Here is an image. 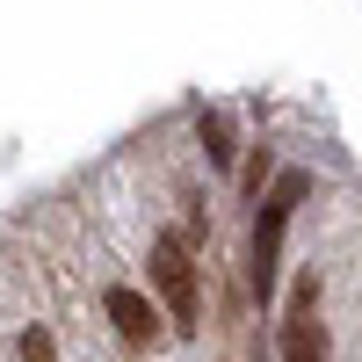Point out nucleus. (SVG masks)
I'll return each mask as SVG.
<instances>
[{"instance_id": "nucleus-1", "label": "nucleus", "mask_w": 362, "mask_h": 362, "mask_svg": "<svg viewBox=\"0 0 362 362\" xmlns=\"http://www.w3.org/2000/svg\"><path fill=\"white\" fill-rule=\"evenodd\" d=\"M312 196V174H276V189L261 196V210H254V297H268L276 290V261H283V225H290V210Z\"/></svg>"}, {"instance_id": "nucleus-2", "label": "nucleus", "mask_w": 362, "mask_h": 362, "mask_svg": "<svg viewBox=\"0 0 362 362\" xmlns=\"http://www.w3.org/2000/svg\"><path fill=\"white\" fill-rule=\"evenodd\" d=\"M153 283L167 297L174 334H196V261H189V239H181V232H160L153 239Z\"/></svg>"}, {"instance_id": "nucleus-3", "label": "nucleus", "mask_w": 362, "mask_h": 362, "mask_svg": "<svg viewBox=\"0 0 362 362\" xmlns=\"http://www.w3.org/2000/svg\"><path fill=\"white\" fill-rule=\"evenodd\" d=\"M283 362H326V326H319V276H297L290 312H283Z\"/></svg>"}, {"instance_id": "nucleus-4", "label": "nucleus", "mask_w": 362, "mask_h": 362, "mask_svg": "<svg viewBox=\"0 0 362 362\" xmlns=\"http://www.w3.org/2000/svg\"><path fill=\"white\" fill-rule=\"evenodd\" d=\"M102 312L116 319V334H124V341H160V312L145 305V297H138L131 283H116V290L102 297Z\"/></svg>"}, {"instance_id": "nucleus-5", "label": "nucleus", "mask_w": 362, "mask_h": 362, "mask_svg": "<svg viewBox=\"0 0 362 362\" xmlns=\"http://www.w3.org/2000/svg\"><path fill=\"white\" fill-rule=\"evenodd\" d=\"M196 131H203V153H210V167H232V124H225V109H203L196 116Z\"/></svg>"}, {"instance_id": "nucleus-6", "label": "nucleus", "mask_w": 362, "mask_h": 362, "mask_svg": "<svg viewBox=\"0 0 362 362\" xmlns=\"http://www.w3.org/2000/svg\"><path fill=\"white\" fill-rule=\"evenodd\" d=\"M22 362H58V348H51L44 326H29V334H22Z\"/></svg>"}]
</instances>
